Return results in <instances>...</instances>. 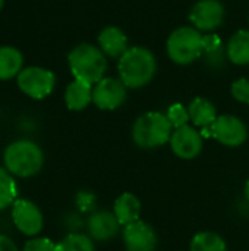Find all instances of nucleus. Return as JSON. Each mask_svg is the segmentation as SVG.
Instances as JSON below:
<instances>
[{"mask_svg": "<svg viewBox=\"0 0 249 251\" xmlns=\"http://www.w3.org/2000/svg\"><path fill=\"white\" fill-rule=\"evenodd\" d=\"M232 96L241 101L249 104V81L245 78H241L232 84Z\"/></svg>", "mask_w": 249, "mask_h": 251, "instance_id": "b1692460", "label": "nucleus"}, {"mask_svg": "<svg viewBox=\"0 0 249 251\" xmlns=\"http://www.w3.org/2000/svg\"><path fill=\"white\" fill-rule=\"evenodd\" d=\"M65 101L70 110H84L92 101V85L79 79L72 81L66 88Z\"/></svg>", "mask_w": 249, "mask_h": 251, "instance_id": "dca6fc26", "label": "nucleus"}, {"mask_svg": "<svg viewBox=\"0 0 249 251\" xmlns=\"http://www.w3.org/2000/svg\"><path fill=\"white\" fill-rule=\"evenodd\" d=\"M173 126L167 115L161 112H147L141 115L132 126V140L139 149L151 150L170 141Z\"/></svg>", "mask_w": 249, "mask_h": 251, "instance_id": "7ed1b4c3", "label": "nucleus"}, {"mask_svg": "<svg viewBox=\"0 0 249 251\" xmlns=\"http://www.w3.org/2000/svg\"><path fill=\"white\" fill-rule=\"evenodd\" d=\"M204 35L192 26L175 29L167 40L169 57L178 65H188L204 53Z\"/></svg>", "mask_w": 249, "mask_h": 251, "instance_id": "39448f33", "label": "nucleus"}, {"mask_svg": "<svg viewBox=\"0 0 249 251\" xmlns=\"http://www.w3.org/2000/svg\"><path fill=\"white\" fill-rule=\"evenodd\" d=\"M18 187L12 174L6 168H0V212L12 206L18 199Z\"/></svg>", "mask_w": 249, "mask_h": 251, "instance_id": "412c9836", "label": "nucleus"}, {"mask_svg": "<svg viewBox=\"0 0 249 251\" xmlns=\"http://www.w3.org/2000/svg\"><path fill=\"white\" fill-rule=\"evenodd\" d=\"M12 219L15 226L28 237L37 235L44 225V218L40 207L25 199H18L12 204Z\"/></svg>", "mask_w": 249, "mask_h": 251, "instance_id": "6e6552de", "label": "nucleus"}, {"mask_svg": "<svg viewBox=\"0 0 249 251\" xmlns=\"http://www.w3.org/2000/svg\"><path fill=\"white\" fill-rule=\"evenodd\" d=\"M227 57L235 65L249 63V31L241 29L230 38L227 44Z\"/></svg>", "mask_w": 249, "mask_h": 251, "instance_id": "6ab92c4d", "label": "nucleus"}, {"mask_svg": "<svg viewBox=\"0 0 249 251\" xmlns=\"http://www.w3.org/2000/svg\"><path fill=\"white\" fill-rule=\"evenodd\" d=\"M204 51L208 53V54H217L222 49V41L220 38L216 35V34H208V35H204Z\"/></svg>", "mask_w": 249, "mask_h": 251, "instance_id": "a878e982", "label": "nucleus"}, {"mask_svg": "<svg viewBox=\"0 0 249 251\" xmlns=\"http://www.w3.org/2000/svg\"><path fill=\"white\" fill-rule=\"evenodd\" d=\"M208 129L210 135L226 147H239L248 138L247 125L233 115L217 116V119Z\"/></svg>", "mask_w": 249, "mask_h": 251, "instance_id": "0eeeda50", "label": "nucleus"}, {"mask_svg": "<svg viewBox=\"0 0 249 251\" xmlns=\"http://www.w3.org/2000/svg\"><path fill=\"white\" fill-rule=\"evenodd\" d=\"M244 193H245V199L248 200L249 203V179L245 182V187H244Z\"/></svg>", "mask_w": 249, "mask_h": 251, "instance_id": "cd10ccee", "label": "nucleus"}, {"mask_svg": "<svg viewBox=\"0 0 249 251\" xmlns=\"http://www.w3.org/2000/svg\"><path fill=\"white\" fill-rule=\"evenodd\" d=\"M189 251H227V246L219 234L203 231L192 237Z\"/></svg>", "mask_w": 249, "mask_h": 251, "instance_id": "aec40b11", "label": "nucleus"}, {"mask_svg": "<svg viewBox=\"0 0 249 251\" xmlns=\"http://www.w3.org/2000/svg\"><path fill=\"white\" fill-rule=\"evenodd\" d=\"M101 51L109 57H122L128 50V38L117 26H107L98 35Z\"/></svg>", "mask_w": 249, "mask_h": 251, "instance_id": "2eb2a0df", "label": "nucleus"}, {"mask_svg": "<svg viewBox=\"0 0 249 251\" xmlns=\"http://www.w3.org/2000/svg\"><path fill=\"white\" fill-rule=\"evenodd\" d=\"M126 85L116 78H103L92 88V101L101 110H114L126 100Z\"/></svg>", "mask_w": 249, "mask_h": 251, "instance_id": "1a4fd4ad", "label": "nucleus"}, {"mask_svg": "<svg viewBox=\"0 0 249 251\" xmlns=\"http://www.w3.org/2000/svg\"><path fill=\"white\" fill-rule=\"evenodd\" d=\"M122 238L126 251H156L157 247L154 228L141 219L123 226Z\"/></svg>", "mask_w": 249, "mask_h": 251, "instance_id": "9d476101", "label": "nucleus"}, {"mask_svg": "<svg viewBox=\"0 0 249 251\" xmlns=\"http://www.w3.org/2000/svg\"><path fill=\"white\" fill-rule=\"evenodd\" d=\"M119 76L128 88H141L156 75L154 54L145 47H131L119 59Z\"/></svg>", "mask_w": 249, "mask_h": 251, "instance_id": "f257e3e1", "label": "nucleus"}, {"mask_svg": "<svg viewBox=\"0 0 249 251\" xmlns=\"http://www.w3.org/2000/svg\"><path fill=\"white\" fill-rule=\"evenodd\" d=\"M18 78L19 90L31 99L41 100L50 96L56 85V76L51 71L40 68V66H29L21 71Z\"/></svg>", "mask_w": 249, "mask_h": 251, "instance_id": "423d86ee", "label": "nucleus"}, {"mask_svg": "<svg viewBox=\"0 0 249 251\" xmlns=\"http://www.w3.org/2000/svg\"><path fill=\"white\" fill-rule=\"evenodd\" d=\"M22 53L12 46H0V81L18 76L22 71Z\"/></svg>", "mask_w": 249, "mask_h": 251, "instance_id": "a211bd4d", "label": "nucleus"}, {"mask_svg": "<svg viewBox=\"0 0 249 251\" xmlns=\"http://www.w3.org/2000/svg\"><path fill=\"white\" fill-rule=\"evenodd\" d=\"M56 246L50 238H32L25 243L23 251H54Z\"/></svg>", "mask_w": 249, "mask_h": 251, "instance_id": "393cba45", "label": "nucleus"}, {"mask_svg": "<svg viewBox=\"0 0 249 251\" xmlns=\"http://www.w3.org/2000/svg\"><path fill=\"white\" fill-rule=\"evenodd\" d=\"M4 168L15 176L29 178L38 174L44 165V154L38 144L29 140H18L9 144L3 154Z\"/></svg>", "mask_w": 249, "mask_h": 251, "instance_id": "f03ea898", "label": "nucleus"}, {"mask_svg": "<svg viewBox=\"0 0 249 251\" xmlns=\"http://www.w3.org/2000/svg\"><path fill=\"white\" fill-rule=\"evenodd\" d=\"M225 7L219 0H200L194 4L189 13L192 25L198 31H213L222 25Z\"/></svg>", "mask_w": 249, "mask_h": 251, "instance_id": "f8f14e48", "label": "nucleus"}, {"mask_svg": "<svg viewBox=\"0 0 249 251\" xmlns=\"http://www.w3.org/2000/svg\"><path fill=\"white\" fill-rule=\"evenodd\" d=\"M69 66L75 79L95 85L104 78L107 69L106 54L92 44H79L69 53Z\"/></svg>", "mask_w": 249, "mask_h": 251, "instance_id": "20e7f679", "label": "nucleus"}, {"mask_svg": "<svg viewBox=\"0 0 249 251\" xmlns=\"http://www.w3.org/2000/svg\"><path fill=\"white\" fill-rule=\"evenodd\" d=\"M166 115H167V118H169V121H170V124H172V126L175 129L182 128V126L188 125V122H189V112L181 103L172 104Z\"/></svg>", "mask_w": 249, "mask_h": 251, "instance_id": "5701e85b", "label": "nucleus"}, {"mask_svg": "<svg viewBox=\"0 0 249 251\" xmlns=\"http://www.w3.org/2000/svg\"><path fill=\"white\" fill-rule=\"evenodd\" d=\"M188 112H189V119L194 122L195 126L210 128L217 119V110L214 104L210 100L203 99V97L194 99L189 103Z\"/></svg>", "mask_w": 249, "mask_h": 251, "instance_id": "f3484780", "label": "nucleus"}, {"mask_svg": "<svg viewBox=\"0 0 249 251\" xmlns=\"http://www.w3.org/2000/svg\"><path fill=\"white\" fill-rule=\"evenodd\" d=\"M169 143L172 151L183 160H192L203 151V135L189 125L175 129Z\"/></svg>", "mask_w": 249, "mask_h": 251, "instance_id": "9b49d317", "label": "nucleus"}, {"mask_svg": "<svg viewBox=\"0 0 249 251\" xmlns=\"http://www.w3.org/2000/svg\"><path fill=\"white\" fill-rule=\"evenodd\" d=\"M120 226L122 225L119 224L114 213L109 210H100V212L92 213L87 222L90 237L95 241L113 240L119 234Z\"/></svg>", "mask_w": 249, "mask_h": 251, "instance_id": "ddd939ff", "label": "nucleus"}, {"mask_svg": "<svg viewBox=\"0 0 249 251\" xmlns=\"http://www.w3.org/2000/svg\"><path fill=\"white\" fill-rule=\"evenodd\" d=\"M0 251H19L16 244L6 235L0 234Z\"/></svg>", "mask_w": 249, "mask_h": 251, "instance_id": "bb28decb", "label": "nucleus"}, {"mask_svg": "<svg viewBox=\"0 0 249 251\" xmlns=\"http://www.w3.org/2000/svg\"><path fill=\"white\" fill-rule=\"evenodd\" d=\"M141 209H142L141 201L135 194L123 193L116 199L114 206H113V213L117 218L119 224L122 226H126L129 224L139 221Z\"/></svg>", "mask_w": 249, "mask_h": 251, "instance_id": "4468645a", "label": "nucleus"}, {"mask_svg": "<svg viewBox=\"0 0 249 251\" xmlns=\"http://www.w3.org/2000/svg\"><path fill=\"white\" fill-rule=\"evenodd\" d=\"M54 251H95L94 240L84 234H69L65 237Z\"/></svg>", "mask_w": 249, "mask_h": 251, "instance_id": "4be33fe9", "label": "nucleus"}, {"mask_svg": "<svg viewBox=\"0 0 249 251\" xmlns=\"http://www.w3.org/2000/svg\"><path fill=\"white\" fill-rule=\"evenodd\" d=\"M3 4H4V0H0V10H1V7H3Z\"/></svg>", "mask_w": 249, "mask_h": 251, "instance_id": "c85d7f7f", "label": "nucleus"}]
</instances>
